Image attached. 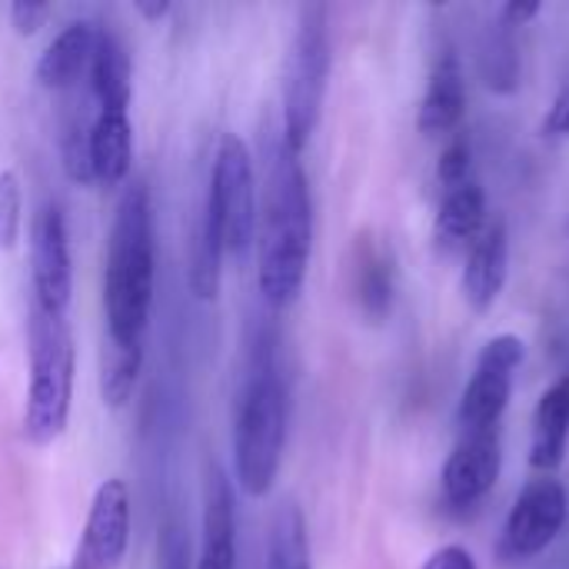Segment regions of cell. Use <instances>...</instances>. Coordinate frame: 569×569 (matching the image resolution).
I'll list each match as a JSON object with an SVG mask.
<instances>
[{
	"label": "cell",
	"instance_id": "1",
	"mask_svg": "<svg viewBox=\"0 0 569 569\" xmlns=\"http://www.w3.org/2000/svg\"><path fill=\"white\" fill-rule=\"evenodd\" d=\"M263 200L257 207V287L267 307H290L307 280L313 250V200L300 157L283 133L263 143Z\"/></svg>",
	"mask_w": 569,
	"mask_h": 569
},
{
	"label": "cell",
	"instance_id": "2",
	"mask_svg": "<svg viewBox=\"0 0 569 569\" xmlns=\"http://www.w3.org/2000/svg\"><path fill=\"white\" fill-rule=\"evenodd\" d=\"M153 303V203L143 180L127 183L107 240L103 310L113 347H143Z\"/></svg>",
	"mask_w": 569,
	"mask_h": 569
},
{
	"label": "cell",
	"instance_id": "3",
	"mask_svg": "<svg viewBox=\"0 0 569 569\" xmlns=\"http://www.w3.org/2000/svg\"><path fill=\"white\" fill-rule=\"evenodd\" d=\"M287 443V383L270 357L257 350L237 400L233 423V470L250 500H263L280 473Z\"/></svg>",
	"mask_w": 569,
	"mask_h": 569
},
{
	"label": "cell",
	"instance_id": "4",
	"mask_svg": "<svg viewBox=\"0 0 569 569\" xmlns=\"http://www.w3.org/2000/svg\"><path fill=\"white\" fill-rule=\"evenodd\" d=\"M30 390L23 407V437L37 447L53 443L70 420L73 400V333L67 313H47L30 303Z\"/></svg>",
	"mask_w": 569,
	"mask_h": 569
},
{
	"label": "cell",
	"instance_id": "5",
	"mask_svg": "<svg viewBox=\"0 0 569 569\" xmlns=\"http://www.w3.org/2000/svg\"><path fill=\"white\" fill-rule=\"evenodd\" d=\"M330 63H333V53H330L327 10L307 7L300 13V23H297L293 40H290L287 63H283V123H280V133L297 157L303 153V147L310 143V137L320 123Z\"/></svg>",
	"mask_w": 569,
	"mask_h": 569
},
{
	"label": "cell",
	"instance_id": "6",
	"mask_svg": "<svg viewBox=\"0 0 569 569\" xmlns=\"http://www.w3.org/2000/svg\"><path fill=\"white\" fill-rule=\"evenodd\" d=\"M207 207L220 227L223 250L233 257H243L253 247L257 237V173L247 143L237 133H223L213 153L210 187H207Z\"/></svg>",
	"mask_w": 569,
	"mask_h": 569
},
{
	"label": "cell",
	"instance_id": "7",
	"mask_svg": "<svg viewBox=\"0 0 569 569\" xmlns=\"http://www.w3.org/2000/svg\"><path fill=\"white\" fill-rule=\"evenodd\" d=\"M523 357H527V343L517 333H500L483 343L473 377L457 407L460 433L500 430L503 413L513 397V377L523 367Z\"/></svg>",
	"mask_w": 569,
	"mask_h": 569
},
{
	"label": "cell",
	"instance_id": "8",
	"mask_svg": "<svg viewBox=\"0 0 569 569\" xmlns=\"http://www.w3.org/2000/svg\"><path fill=\"white\" fill-rule=\"evenodd\" d=\"M569 517V497L567 487L557 477H537L530 480L507 523H503V537H500V557L507 563H520L530 557H540L567 527Z\"/></svg>",
	"mask_w": 569,
	"mask_h": 569
},
{
	"label": "cell",
	"instance_id": "9",
	"mask_svg": "<svg viewBox=\"0 0 569 569\" xmlns=\"http://www.w3.org/2000/svg\"><path fill=\"white\" fill-rule=\"evenodd\" d=\"M30 287L33 307L47 313H67L73 293V263L67 217L57 203H43L30 223Z\"/></svg>",
	"mask_w": 569,
	"mask_h": 569
},
{
	"label": "cell",
	"instance_id": "10",
	"mask_svg": "<svg viewBox=\"0 0 569 569\" xmlns=\"http://www.w3.org/2000/svg\"><path fill=\"white\" fill-rule=\"evenodd\" d=\"M500 467H503V440H500V430L460 433V440L450 450V457L443 463V473H440L443 500L453 510L477 507L497 487Z\"/></svg>",
	"mask_w": 569,
	"mask_h": 569
},
{
	"label": "cell",
	"instance_id": "11",
	"mask_svg": "<svg viewBox=\"0 0 569 569\" xmlns=\"http://www.w3.org/2000/svg\"><path fill=\"white\" fill-rule=\"evenodd\" d=\"M130 543V490L123 480H107L90 503L73 569H117Z\"/></svg>",
	"mask_w": 569,
	"mask_h": 569
},
{
	"label": "cell",
	"instance_id": "12",
	"mask_svg": "<svg viewBox=\"0 0 569 569\" xmlns=\"http://www.w3.org/2000/svg\"><path fill=\"white\" fill-rule=\"evenodd\" d=\"M507 277H510V230L503 217H490L483 233L467 250L460 293L473 313H490L507 287Z\"/></svg>",
	"mask_w": 569,
	"mask_h": 569
},
{
	"label": "cell",
	"instance_id": "13",
	"mask_svg": "<svg viewBox=\"0 0 569 569\" xmlns=\"http://www.w3.org/2000/svg\"><path fill=\"white\" fill-rule=\"evenodd\" d=\"M350 287L360 313L370 323H383L397 297V263L390 243L377 233H360L350 253Z\"/></svg>",
	"mask_w": 569,
	"mask_h": 569
},
{
	"label": "cell",
	"instance_id": "14",
	"mask_svg": "<svg viewBox=\"0 0 569 569\" xmlns=\"http://www.w3.org/2000/svg\"><path fill=\"white\" fill-rule=\"evenodd\" d=\"M197 569H237V500L227 473L210 467L203 490V540Z\"/></svg>",
	"mask_w": 569,
	"mask_h": 569
},
{
	"label": "cell",
	"instance_id": "15",
	"mask_svg": "<svg viewBox=\"0 0 569 569\" xmlns=\"http://www.w3.org/2000/svg\"><path fill=\"white\" fill-rule=\"evenodd\" d=\"M467 113V80L453 50H443L427 77V90L420 100V133L423 137H450Z\"/></svg>",
	"mask_w": 569,
	"mask_h": 569
},
{
	"label": "cell",
	"instance_id": "16",
	"mask_svg": "<svg viewBox=\"0 0 569 569\" xmlns=\"http://www.w3.org/2000/svg\"><path fill=\"white\" fill-rule=\"evenodd\" d=\"M490 223V210H487V193L473 177L460 180V183H447L440 187V207H437V243L453 253V250H470V243L483 233V227Z\"/></svg>",
	"mask_w": 569,
	"mask_h": 569
},
{
	"label": "cell",
	"instance_id": "17",
	"mask_svg": "<svg viewBox=\"0 0 569 569\" xmlns=\"http://www.w3.org/2000/svg\"><path fill=\"white\" fill-rule=\"evenodd\" d=\"M569 447V373L553 387L543 390L533 410V433H530V467L543 477H553L567 460Z\"/></svg>",
	"mask_w": 569,
	"mask_h": 569
},
{
	"label": "cell",
	"instance_id": "18",
	"mask_svg": "<svg viewBox=\"0 0 569 569\" xmlns=\"http://www.w3.org/2000/svg\"><path fill=\"white\" fill-rule=\"evenodd\" d=\"M97 23L90 20H77L67 23L50 47L40 53L37 63V80L47 90H70L87 70H90V57H93V43H97Z\"/></svg>",
	"mask_w": 569,
	"mask_h": 569
},
{
	"label": "cell",
	"instance_id": "19",
	"mask_svg": "<svg viewBox=\"0 0 569 569\" xmlns=\"http://www.w3.org/2000/svg\"><path fill=\"white\" fill-rule=\"evenodd\" d=\"M90 93L97 100V110H117L127 113L130 90H133V67L123 40L113 30H97L93 57H90Z\"/></svg>",
	"mask_w": 569,
	"mask_h": 569
},
{
	"label": "cell",
	"instance_id": "20",
	"mask_svg": "<svg viewBox=\"0 0 569 569\" xmlns=\"http://www.w3.org/2000/svg\"><path fill=\"white\" fill-rule=\"evenodd\" d=\"M133 160V127L127 113L97 110L90 127V163L93 180L103 187H120L130 177Z\"/></svg>",
	"mask_w": 569,
	"mask_h": 569
},
{
	"label": "cell",
	"instance_id": "21",
	"mask_svg": "<svg viewBox=\"0 0 569 569\" xmlns=\"http://www.w3.org/2000/svg\"><path fill=\"white\" fill-rule=\"evenodd\" d=\"M223 240L220 227L207 207L200 203L197 223H193V240H190V263H187V280L197 300H213L220 293V260H223Z\"/></svg>",
	"mask_w": 569,
	"mask_h": 569
},
{
	"label": "cell",
	"instance_id": "22",
	"mask_svg": "<svg viewBox=\"0 0 569 569\" xmlns=\"http://www.w3.org/2000/svg\"><path fill=\"white\" fill-rule=\"evenodd\" d=\"M267 569H313L307 520L297 503H280L270 520L267 537Z\"/></svg>",
	"mask_w": 569,
	"mask_h": 569
},
{
	"label": "cell",
	"instance_id": "23",
	"mask_svg": "<svg viewBox=\"0 0 569 569\" xmlns=\"http://www.w3.org/2000/svg\"><path fill=\"white\" fill-rule=\"evenodd\" d=\"M90 127L93 120L87 123L83 110H67L63 120H60V163H63V173L87 187L93 183V163H90Z\"/></svg>",
	"mask_w": 569,
	"mask_h": 569
},
{
	"label": "cell",
	"instance_id": "24",
	"mask_svg": "<svg viewBox=\"0 0 569 569\" xmlns=\"http://www.w3.org/2000/svg\"><path fill=\"white\" fill-rule=\"evenodd\" d=\"M143 367V347H113V357L103 370V403L107 407H123L140 380Z\"/></svg>",
	"mask_w": 569,
	"mask_h": 569
},
{
	"label": "cell",
	"instance_id": "25",
	"mask_svg": "<svg viewBox=\"0 0 569 569\" xmlns=\"http://www.w3.org/2000/svg\"><path fill=\"white\" fill-rule=\"evenodd\" d=\"M23 193L13 170H0V250H13L20 240Z\"/></svg>",
	"mask_w": 569,
	"mask_h": 569
},
{
	"label": "cell",
	"instance_id": "26",
	"mask_svg": "<svg viewBox=\"0 0 569 569\" xmlns=\"http://www.w3.org/2000/svg\"><path fill=\"white\" fill-rule=\"evenodd\" d=\"M483 77L493 90L500 93H510L517 90V77H520V67H517V53H513V43L510 40H493V47L483 50Z\"/></svg>",
	"mask_w": 569,
	"mask_h": 569
},
{
	"label": "cell",
	"instance_id": "27",
	"mask_svg": "<svg viewBox=\"0 0 569 569\" xmlns=\"http://www.w3.org/2000/svg\"><path fill=\"white\" fill-rule=\"evenodd\" d=\"M473 177V150H470V140L467 137H453L443 150H440V160H437V180L440 187L447 183H460Z\"/></svg>",
	"mask_w": 569,
	"mask_h": 569
},
{
	"label": "cell",
	"instance_id": "28",
	"mask_svg": "<svg viewBox=\"0 0 569 569\" xmlns=\"http://www.w3.org/2000/svg\"><path fill=\"white\" fill-rule=\"evenodd\" d=\"M47 13H50V7H47V3H37V0H17V3L10 7V23H13V30H17V33L30 37V33H37V30L43 27Z\"/></svg>",
	"mask_w": 569,
	"mask_h": 569
},
{
	"label": "cell",
	"instance_id": "29",
	"mask_svg": "<svg viewBox=\"0 0 569 569\" xmlns=\"http://www.w3.org/2000/svg\"><path fill=\"white\" fill-rule=\"evenodd\" d=\"M543 137H550V140H567L569 137V80L560 87L553 107L543 117Z\"/></svg>",
	"mask_w": 569,
	"mask_h": 569
},
{
	"label": "cell",
	"instance_id": "30",
	"mask_svg": "<svg viewBox=\"0 0 569 569\" xmlns=\"http://www.w3.org/2000/svg\"><path fill=\"white\" fill-rule=\"evenodd\" d=\"M420 569H480L473 553L460 543H450V547H440L437 553H430V560Z\"/></svg>",
	"mask_w": 569,
	"mask_h": 569
},
{
	"label": "cell",
	"instance_id": "31",
	"mask_svg": "<svg viewBox=\"0 0 569 569\" xmlns=\"http://www.w3.org/2000/svg\"><path fill=\"white\" fill-rule=\"evenodd\" d=\"M160 569H190V543L180 537V530H167L163 537V550H160Z\"/></svg>",
	"mask_w": 569,
	"mask_h": 569
},
{
	"label": "cell",
	"instance_id": "32",
	"mask_svg": "<svg viewBox=\"0 0 569 569\" xmlns=\"http://www.w3.org/2000/svg\"><path fill=\"white\" fill-rule=\"evenodd\" d=\"M540 10H543V7H540L537 0H523V3H520V0H510V3L500 10V23H503L507 30H510V27H527Z\"/></svg>",
	"mask_w": 569,
	"mask_h": 569
},
{
	"label": "cell",
	"instance_id": "33",
	"mask_svg": "<svg viewBox=\"0 0 569 569\" xmlns=\"http://www.w3.org/2000/svg\"><path fill=\"white\" fill-rule=\"evenodd\" d=\"M147 20H160V17H167L170 13V3H163V0H157V3H150V0H137L133 3Z\"/></svg>",
	"mask_w": 569,
	"mask_h": 569
}]
</instances>
